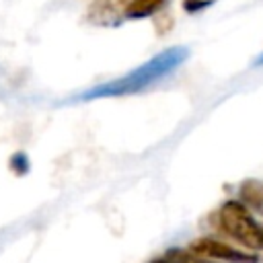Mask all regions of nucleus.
I'll list each match as a JSON object with an SVG mask.
<instances>
[{"label": "nucleus", "instance_id": "nucleus-1", "mask_svg": "<svg viewBox=\"0 0 263 263\" xmlns=\"http://www.w3.org/2000/svg\"><path fill=\"white\" fill-rule=\"evenodd\" d=\"M189 58V49L185 45H173L162 49L160 53L152 55L148 62L140 64L138 68H134L132 72L123 74L121 78H115L111 82L99 84L95 88H90L84 99H105V97H127V95H136L142 92L144 88L156 84L158 80H162L164 76H168L171 72H175L185 60Z\"/></svg>", "mask_w": 263, "mask_h": 263}, {"label": "nucleus", "instance_id": "nucleus-2", "mask_svg": "<svg viewBox=\"0 0 263 263\" xmlns=\"http://www.w3.org/2000/svg\"><path fill=\"white\" fill-rule=\"evenodd\" d=\"M220 226L242 247L263 251V224L255 220L251 210L240 201H226L220 208Z\"/></svg>", "mask_w": 263, "mask_h": 263}, {"label": "nucleus", "instance_id": "nucleus-3", "mask_svg": "<svg viewBox=\"0 0 263 263\" xmlns=\"http://www.w3.org/2000/svg\"><path fill=\"white\" fill-rule=\"evenodd\" d=\"M189 251L214 259V261H224V263H259V257L253 253H247L242 249H236L224 240L212 238V236H203L197 238L189 245Z\"/></svg>", "mask_w": 263, "mask_h": 263}, {"label": "nucleus", "instance_id": "nucleus-4", "mask_svg": "<svg viewBox=\"0 0 263 263\" xmlns=\"http://www.w3.org/2000/svg\"><path fill=\"white\" fill-rule=\"evenodd\" d=\"M132 0H95L88 6V21L101 27H115L125 21V8Z\"/></svg>", "mask_w": 263, "mask_h": 263}, {"label": "nucleus", "instance_id": "nucleus-5", "mask_svg": "<svg viewBox=\"0 0 263 263\" xmlns=\"http://www.w3.org/2000/svg\"><path fill=\"white\" fill-rule=\"evenodd\" d=\"M168 0H132L125 8V18L129 21H140V18H148L152 14H156L158 10H162L166 6Z\"/></svg>", "mask_w": 263, "mask_h": 263}, {"label": "nucleus", "instance_id": "nucleus-6", "mask_svg": "<svg viewBox=\"0 0 263 263\" xmlns=\"http://www.w3.org/2000/svg\"><path fill=\"white\" fill-rule=\"evenodd\" d=\"M164 259L168 263H214V259H208V257H201L193 251H181V249H171Z\"/></svg>", "mask_w": 263, "mask_h": 263}, {"label": "nucleus", "instance_id": "nucleus-7", "mask_svg": "<svg viewBox=\"0 0 263 263\" xmlns=\"http://www.w3.org/2000/svg\"><path fill=\"white\" fill-rule=\"evenodd\" d=\"M240 195L247 199V203H251L253 208L263 212V185H259L255 181H247L240 187Z\"/></svg>", "mask_w": 263, "mask_h": 263}, {"label": "nucleus", "instance_id": "nucleus-8", "mask_svg": "<svg viewBox=\"0 0 263 263\" xmlns=\"http://www.w3.org/2000/svg\"><path fill=\"white\" fill-rule=\"evenodd\" d=\"M10 168L16 173V175H25L29 171V158L23 154V152H16L12 158H10Z\"/></svg>", "mask_w": 263, "mask_h": 263}, {"label": "nucleus", "instance_id": "nucleus-9", "mask_svg": "<svg viewBox=\"0 0 263 263\" xmlns=\"http://www.w3.org/2000/svg\"><path fill=\"white\" fill-rule=\"evenodd\" d=\"M214 2H216V0H183V8H185V12L195 14V12H199V10L208 8V6H212Z\"/></svg>", "mask_w": 263, "mask_h": 263}, {"label": "nucleus", "instance_id": "nucleus-10", "mask_svg": "<svg viewBox=\"0 0 263 263\" xmlns=\"http://www.w3.org/2000/svg\"><path fill=\"white\" fill-rule=\"evenodd\" d=\"M255 66H263V53H261V55L255 60Z\"/></svg>", "mask_w": 263, "mask_h": 263}, {"label": "nucleus", "instance_id": "nucleus-11", "mask_svg": "<svg viewBox=\"0 0 263 263\" xmlns=\"http://www.w3.org/2000/svg\"><path fill=\"white\" fill-rule=\"evenodd\" d=\"M152 263H168L166 259H156V261H152Z\"/></svg>", "mask_w": 263, "mask_h": 263}]
</instances>
